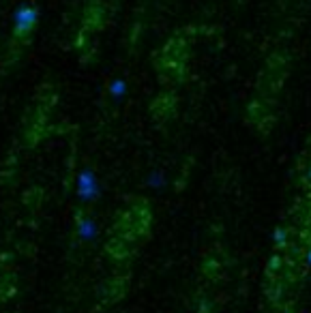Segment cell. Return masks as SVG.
Segmentation results:
<instances>
[{"label":"cell","instance_id":"3","mask_svg":"<svg viewBox=\"0 0 311 313\" xmlns=\"http://www.w3.org/2000/svg\"><path fill=\"white\" fill-rule=\"evenodd\" d=\"M97 236H99V226L92 219L84 217V219L77 221V238L82 240V243H92Z\"/></svg>","mask_w":311,"mask_h":313},{"label":"cell","instance_id":"5","mask_svg":"<svg viewBox=\"0 0 311 313\" xmlns=\"http://www.w3.org/2000/svg\"><path fill=\"white\" fill-rule=\"evenodd\" d=\"M127 92H129V84H127L125 79H114V82L110 84V97L114 99V101L125 99Z\"/></svg>","mask_w":311,"mask_h":313},{"label":"cell","instance_id":"8","mask_svg":"<svg viewBox=\"0 0 311 313\" xmlns=\"http://www.w3.org/2000/svg\"><path fill=\"white\" fill-rule=\"evenodd\" d=\"M309 178H311V170H309Z\"/></svg>","mask_w":311,"mask_h":313},{"label":"cell","instance_id":"7","mask_svg":"<svg viewBox=\"0 0 311 313\" xmlns=\"http://www.w3.org/2000/svg\"><path fill=\"white\" fill-rule=\"evenodd\" d=\"M307 262H309V264H311V251H309V253H307Z\"/></svg>","mask_w":311,"mask_h":313},{"label":"cell","instance_id":"4","mask_svg":"<svg viewBox=\"0 0 311 313\" xmlns=\"http://www.w3.org/2000/svg\"><path fill=\"white\" fill-rule=\"evenodd\" d=\"M146 187L155 189V191H161L163 187H167V178H165L163 170H153V172H150L146 176Z\"/></svg>","mask_w":311,"mask_h":313},{"label":"cell","instance_id":"6","mask_svg":"<svg viewBox=\"0 0 311 313\" xmlns=\"http://www.w3.org/2000/svg\"><path fill=\"white\" fill-rule=\"evenodd\" d=\"M285 238H288V232H285L283 228H279V230H275V234H273V240H275V245H279V247H283V245H285Z\"/></svg>","mask_w":311,"mask_h":313},{"label":"cell","instance_id":"1","mask_svg":"<svg viewBox=\"0 0 311 313\" xmlns=\"http://www.w3.org/2000/svg\"><path fill=\"white\" fill-rule=\"evenodd\" d=\"M75 193L79 197V202H94V199H99L101 193H103V187L101 182L97 180V176H94L92 170H82L77 174V180H75Z\"/></svg>","mask_w":311,"mask_h":313},{"label":"cell","instance_id":"2","mask_svg":"<svg viewBox=\"0 0 311 313\" xmlns=\"http://www.w3.org/2000/svg\"><path fill=\"white\" fill-rule=\"evenodd\" d=\"M39 22V11L30 5H20L18 9L13 11V30L15 35H28L33 33L35 26Z\"/></svg>","mask_w":311,"mask_h":313}]
</instances>
